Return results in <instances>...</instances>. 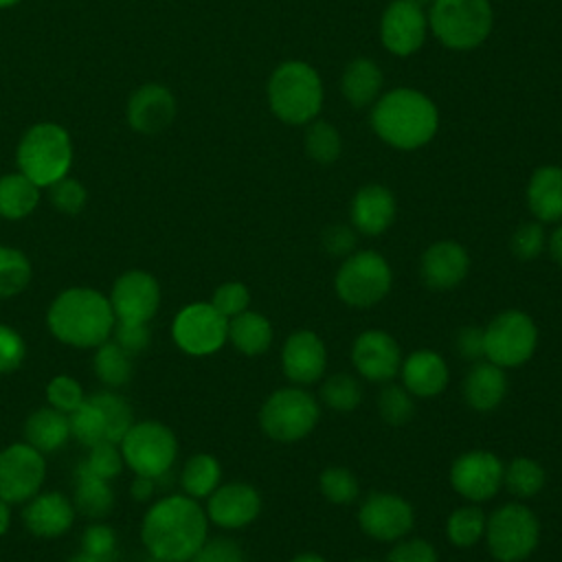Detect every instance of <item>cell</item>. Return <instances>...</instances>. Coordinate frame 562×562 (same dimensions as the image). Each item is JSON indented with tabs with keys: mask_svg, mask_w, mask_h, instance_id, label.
Segmentation results:
<instances>
[{
	"mask_svg": "<svg viewBox=\"0 0 562 562\" xmlns=\"http://www.w3.org/2000/svg\"><path fill=\"white\" fill-rule=\"evenodd\" d=\"M411 2H415V4H419V7H426V4H432L435 0H411Z\"/></svg>",
	"mask_w": 562,
	"mask_h": 562,
	"instance_id": "cell-62",
	"label": "cell"
},
{
	"mask_svg": "<svg viewBox=\"0 0 562 562\" xmlns=\"http://www.w3.org/2000/svg\"><path fill=\"white\" fill-rule=\"evenodd\" d=\"M24 340L9 325L0 323V373H9L18 369L24 360Z\"/></svg>",
	"mask_w": 562,
	"mask_h": 562,
	"instance_id": "cell-51",
	"label": "cell"
},
{
	"mask_svg": "<svg viewBox=\"0 0 562 562\" xmlns=\"http://www.w3.org/2000/svg\"><path fill=\"white\" fill-rule=\"evenodd\" d=\"M261 509L259 492L248 483H226L209 498V518L226 529H237L257 518Z\"/></svg>",
	"mask_w": 562,
	"mask_h": 562,
	"instance_id": "cell-20",
	"label": "cell"
},
{
	"mask_svg": "<svg viewBox=\"0 0 562 562\" xmlns=\"http://www.w3.org/2000/svg\"><path fill=\"white\" fill-rule=\"evenodd\" d=\"M180 562H191V560H180Z\"/></svg>",
	"mask_w": 562,
	"mask_h": 562,
	"instance_id": "cell-64",
	"label": "cell"
},
{
	"mask_svg": "<svg viewBox=\"0 0 562 562\" xmlns=\"http://www.w3.org/2000/svg\"><path fill=\"white\" fill-rule=\"evenodd\" d=\"M250 303V294H248V288L244 283H237V281H228V283H222L215 294H213V301L211 305L224 314L226 318H233L241 312H246Z\"/></svg>",
	"mask_w": 562,
	"mask_h": 562,
	"instance_id": "cell-48",
	"label": "cell"
},
{
	"mask_svg": "<svg viewBox=\"0 0 562 562\" xmlns=\"http://www.w3.org/2000/svg\"><path fill=\"white\" fill-rule=\"evenodd\" d=\"M40 202V187L22 171L0 176V217L22 220L35 211Z\"/></svg>",
	"mask_w": 562,
	"mask_h": 562,
	"instance_id": "cell-30",
	"label": "cell"
},
{
	"mask_svg": "<svg viewBox=\"0 0 562 562\" xmlns=\"http://www.w3.org/2000/svg\"><path fill=\"white\" fill-rule=\"evenodd\" d=\"M318 485L323 496L336 505L353 503L360 492L358 479L347 468H338V465L323 470L318 476Z\"/></svg>",
	"mask_w": 562,
	"mask_h": 562,
	"instance_id": "cell-42",
	"label": "cell"
},
{
	"mask_svg": "<svg viewBox=\"0 0 562 562\" xmlns=\"http://www.w3.org/2000/svg\"><path fill=\"white\" fill-rule=\"evenodd\" d=\"M549 250L553 255V259L562 266V226H558L549 239Z\"/></svg>",
	"mask_w": 562,
	"mask_h": 562,
	"instance_id": "cell-57",
	"label": "cell"
},
{
	"mask_svg": "<svg viewBox=\"0 0 562 562\" xmlns=\"http://www.w3.org/2000/svg\"><path fill=\"white\" fill-rule=\"evenodd\" d=\"M507 391V378L503 367L494 362H476L463 384V395L474 411H492L496 408Z\"/></svg>",
	"mask_w": 562,
	"mask_h": 562,
	"instance_id": "cell-27",
	"label": "cell"
},
{
	"mask_svg": "<svg viewBox=\"0 0 562 562\" xmlns=\"http://www.w3.org/2000/svg\"><path fill=\"white\" fill-rule=\"evenodd\" d=\"M470 268L465 248L457 241H437L422 255L419 274L430 290H450L459 285Z\"/></svg>",
	"mask_w": 562,
	"mask_h": 562,
	"instance_id": "cell-21",
	"label": "cell"
},
{
	"mask_svg": "<svg viewBox=\"0 0 562 562\" xmlns=\"http://www.w3.org/2000/svg\"><path fill=\"white\" fill-rule=\"evenodd\" d=\"M485 529V516L479 507H459L450 514L446 531L457 547H472Z\"/></svg>",
	"mask_w": 562,
	"mask_h": 562,
	"instance_id": "cell-40",
	"label": "cell"
},
{
	"mask_svg": "<svg viewBox=\"0 0 562 562\" xmlns=\"http://www.w3.org/2000/svg\"><path fill=\"white\" fill-rule=\"evenodd\" d=\"M46 465L40 450L13 443L0 452V498L7 503L31 501L44 483Z\"/></svg>",
	"mask_w": 562,
	"mask_h": 562,
	"instance_id": "cell-13",
	"label": "cell"
},
{
	"mask_svg": "<svg viewBox=\"0 0 562 562\" xmlns=\"http://www.w3.org/2000/svg\"><path fill=\"white\" fill-rule=\"evenodd\" d=\"M395 220V198L382 184H367L356 191L351 202V222L364 235L384 233Z\"/></svg>",
	"mask_w": 562,
	"mask_h": 562,
	"instance_id": "cell-24",
	"label": "cell"
},
{
	"mask_svg": "<svg viewBox=\"0 0 562 562\" xmlns=\"http://www.w3.org/2000/svg\"><path fill=\"white\" fill-rule=\"evenodd\" d=\"M290 562H325V558L316 555V553H299L296 558H292Z\"/></svg>",
	"mask_w": 562,
	"mask_h": 562,
	"instance_id": "cell-59",
	"label": "cell"
},
{
	"mask_svg": "<svg viewBox=\"0 0 562 562\" xmlns=\"http://www.w3.org/2000/svg\"><path fill=\"white\" fill-rule=\"evenodd\" d=\"M48 198H50V202L57 211L75 215L86 206L88 191L79 180H75L70 176H64L61 180H57L48 187Z\"/></svg>",
	"mask_w": 562,
	"mask_h": 562,
	"instance_id": "cell-45",
	"label": "cell"
},
{
	"mask_svg": "<svg viewBox=\"0 0 562 562\" xmlns=\"http://www.w3.org/2000/svg\"><path fill=\"white\" fill-rule=\"evenodd\" d=\"M9 520H11V514H9V503L0 498V536L9 529Z\"/></svg>",
	"mask_w": 562,
	"mask_h": 562,
	"instance_id": "cell-58",
	"label": "cell"
},
{
	"mask_svg": "<svg viewBox=\"0 0 562 562\" xmlns=\"http://www.w3.org/2000/svg\"><path fill=\"white\" fill-rule=\"evenodd\" d=\"M483 340L490 362L498 367H518L536 351L538 329L525 312L507 310L485 327Z\"/></svg>",
	"mask_w": 562,
	"mask_h": 562,
	"instance_id": "cell-11",
	"label": "cell"
},
{
	"mask_svg": "<svg viewBox=\"0 0 562 562\" xmlns=\"http://www.w3.org/2000/svg\"><path fill=\"white\" fill-rule=\"evenodd\" d=\"M81 551L92 555L99 562H114L116 560V533L112 527L97 522L90 525L81 536Z\"/></svg>",
	"mask_w": 562,
	"mask_h": 562,
	"instance_id": "cell-46",
	"label": "cell"
},
{
	"mask_svg": "<svg viewBox=\"0 0 562 562\" xmlns=\"http://www.w3.org/2000/svg\"><path fill=\"white\" fill-rule=\"evenodd\" d=\"M231 342L246 356L263 353L272 342V325L257 312H241L228 321Z\"/></svg>",
	"mask_w": 562,
	"mask_h": 562,
	"instance_id": "cell-31",
	"label": "cell"
},
{
	"mask_svg": "<svg viewBox=\"0 0 562 562\" xmlns=\"http://www.w3.org/2000/svg\"><path fill=\"white\" fill-rule=\"evenodd\" d=\"M391 290V268L386 259L373 250L349 255L336 274L338 296L353 307L375 305Z\"/></svg>",
	"mask_w": 562,
	"mask_h": 562,
	"instance_id": "cell-9",
	"label": "cell"
},
{
	"mask_svg": "<svg viewBox=\"0 0 562 562\" xmlns=\"http://www.w3.org/2000/svg\"><path fill=\"white\" fill-rule=\"evenodd\" d=\"M386 562H437V553L430 542L413 538L395 544Z\"/></svg>",
	"mask_w": 562,
	"mask_h": 562,
	"instance_id": "cell-53",
	"label": "cell"
},
{
	"mask_svg": "<svg viewBox=\"0 0 562 562\" xmlns=\"http://www.w3.org/2000/svg\"><path fill=\"white\" fill-rule=\"evenodd\" d=\"M31 281V263L26 255L11 246H0V296L22 292Z\"/></svg>",
	"mask_w": 562,
	"mask_h": 562,
	"instance_id": "cell-38",
	"label": "cell"
},
{
	"mask_svg": "<svg viewBox=\"0 0 562 562\" xmlns=\"http://www.w3.org/2000/svg\"><path fill=\"white\" fill-rule=\"evenodd\" d=\"M46 397L53 408L64 411V413H72L86 400L81 384L70 375L53 378L46 386Z\"/></svg>",
	"mask_w": 562,
	"mask_h": 562,
	"instance_id": "cell-47",
	"label": "cell"
},
{
	"mask_svg": "<svg viewBox=\"0 0 562 562\" xmlns=\"http://www.w3.org/2000/svg\"><path fill=\"white\" fill-rule=\"evenodd\" d=\"M457 351L468 358V360H479L485 356V340H483V329L468 325L459 329L457 334Z\"/></svg>",
	"mask_w": 562,
	"mask_h": 562,
	"instance_id": "cell-55",
	"label": "cell"
},
{
	"mask_svg": "<svg viewBox=\"0 0 562 562\" xmlns=\"http://www.w3.org/2000/svg\"><path fill=\"white\" fill-rule=\"evenodd\" d=\"M371 125L386 145L417 149L432 140L439 114L435 103L419 90L395 88L373 103Z\"/></svg>",
	"mask_w": 562,
	"mask_h": 562,
	"instance_id": "cell-2",
	"label": "cell"
},
{
	"mask_svg": "<svg viewBox=\"0 0 562 562\" xmlns=\"http://www.w3.org/2000/svg\"><path fill=\"white\" fill-rule=\"evenodd\" d=\"M378 408H380V415L384 422L393 424V426H402L406 424L411 417H413V400H411V393L402 386H386L380 397H378Z\"/></svg>",
	"mask_w": 562,
	"mask_h": 562,
	"instance_id": "cell-43",
	"label": "cell"
},
{
	"mask_svg": "<svg viewBox=\"0 0 562 562\" xmlns=\"http://www.w3.org/2000/svg\"><path fill=\"white\" fill-rule=\"evenodd\" d=\"M222 470L215 457L211 454H195L187 461L184 470H182V487L187 492V496L191 498H204L211 496L220 483Z\"/></svg>",
	"mask_w": 562,
	"mask_h": 562,
	"instance_id": "cell-34",
	"label": "cell"
},
{
	"mask_svg": "<svg viewBox=\"0 0 562 562\" xmlns=\"http://www.w3.org/2000/svg\"><path fill=\"white\" fill-rule=\"evenodd\" d=\"M94 371L108 386H123L132 378V356L123 351L114 340H105L97 347Z\"/></svg>",
	"mask_w": 562,
	"mask_h": 562,
	"instance_id": "cell-35",
	"label": "cell"
},
{
	"mask_svg": "<svg viewBox=\"0 0 562 562\" xmlns=\"http://www.w3.org/2000/svg\"><path fill=\"white\" fill-rule=\"evenodd\" d=\"M81 465L92 472L94 476H101L105 481L114 479L123 468V454L112 441H101L90 448L88 457L81 461Z\"/></svg>",
	"mask_w": 562,
	"mask_h": 562,
	"instance_id": "cell-44",
	"label": "cell"
},
{
	"mask_svg": "<svg viewBox=\"0 0 562 562\" xmlns=\"http://www.w3.org/2000/svg\"><path fill=\"white\" fill-rule=\"evenodd\" d=\"M99 408L103 411V417H105V424H108V441L112 443H121V439L125 437V432L132 428V408L130 404L116 395V393H110V391H101V393H94L90 395Z\"/></svg>",
	"mask_w": 562,
	"mask_h": 562,
	"instance_id": "cell-39",
	"label": "cell"
},
{
	"mask_svg": "<svg viewBox=\"0 0 562 562\" xmlns=\"http://www.w3.org/2000/svg\"><path fill=\"white\" fill-rule=\"evenodd\" d=\"M110 299L92 288L64 290L48 310L50 331L72 347H99L114 329Z\"/></svg>",
	"mask_w": 562,
	"mask_h": 562,
	"instance_id": "cell-3",
	"label": "cell"
},
{
	"mask_svg": "<svg viewBox=\"0 0 562 562\" xmlns=\"http://www.w3.org/2000/svg\"><path fill=\"white\" fill-rule=\"evenodd\" d=\"M318 404L301 389L274 391L261 406L259 422L268 437L277 441H296L312 432L318 422Z\"/></svg>",
	"mask_w": 562,
	"mask_h": 562,
	"instance_id": "cell-10",
	"label": "cell"
},
{
	"mask_svg": "<svg viewBox=\"0 0 562 562\" xmlns=\"http://www.w3.org/2000/svg\"><path fill=\"white\" fill-rule=\"evenodd\" d=\"M527 204L540 222L562 220V167L547 165L531 173Z\"/></svg>",
	"mask_w": 562,
	"mask_h": 562,
	"instance_id": "cell-26",
	"label": "cell"
},
{
	"mask_svg": "<svg viewBox=\"0 0 562 562\" xmlns=\"http://www.w3.org/2000/svg\"><path fill=\"white\" fill-rule=\"evenodd\" d=\"M450 483L463 498L481 503L498 492L503 483V465L492 452L472 450L452 463Z\"/></svg>",
	"mask_w": 562,
	"mask_h": 562,
	"instance_id": "cell-16",
	"label": "cell"
},
{
	"mask_svg": "<svg viewBox=\"0 0 562 562\" xmlns=\"http://www.w3.org/2000/svg\"><path fill=\"white\" fill-rule=\"evenodd\" d=\"M351 360L362 378L386 382L400 369V347L386 331L371 329L356 338Z\"/></svg>",
	"mask_w": 562,
	"mask_h": 562,
	"instance_id": "cell-19",
	"label": "cell"
},
{
	"mask_svg": "<svg viewBox=\"0 0 562 562\" xmlns=\"http://www.w3.org/2000/svg\"><path fill=\"white\" fill-rule=\"evenodd\" d=\"M75 479H77V485H75L77 509L88 518H103L105 514H110V509L114 505V492H112L110 483L105 479L88 472L81 463L75 472Z\"/></svg>",
	"mask_w": 562,
	"mask_h": 562,
	"instance_id": "cell-32",
	"label": "cell"
},
{
	"mask_svg": "<svg viewBox=\"0 0 562 562\" xmlns=\"http://www.w3.org/2000/svg\"><path fill=\"white\" fill-rule=\"evenodd\" d=\"M540 525L536 514L520 505L507 503L487 520V544L498 562H520L538 544Z\"/></svg>",
	"mask_w": 562,
	"mask_h": 562,
	"instance_id": "cell-8",
	"label": "cell"
},
{
	"mask_svg": "<svg viewBox=\"0 0 562 562\" xmlns=\"http://www.w3.org/2000/svg\"><path fill=\"white\" fill-rule=\"evenodd\" d=\"M492 22L490 0H435L430 4V29L452 50H470L483 44Z\"/></svg>",
	"mask_w": 562,
	"mask_h": 562,
	"instance_id": "cell-6",
	"label": "cell"
},
{
	"mask_svg": "<svg viewBox=\"0 0 562 562\" xmlns=\"http://www.w3.org/2000/svg\"><path fill=\"white\" fill-rule=\"evenodd\" d=\"M228 338V318L211 303H191L173 318V340L191 356L217 351Z\"/></svg>",
	"mask_w": 562,
	"mask_h": 562,
	"instance_id": "cell-12",
	"label": "cell"
},
{
	"mask_svg": "<svg viewBox=\"0 0 562 562\" xmlns=\"http://www.w3.org/2000/svg\"><path fill=\"white\" fill-rule=\"evenodd\" d=\"M68 562H99V560H94L92 555H88V553L79 551V553H77V555H72Z\"/></svg>",
	"mask_w": 562,
	"mask_h": 562,
	"instance_id": "cell-60",
	"label": "cell"
},
{
	"mask_svg": "<svg viewBox=\"0 0 562 562\" xmlns=\"http://www.w3.org/2000/svg\"><path fill=\"white\" fill-rule=\"evenodd\" d=\"M428 31V18L411 0H393L380 20V37L386 50L408 57L422 48Z\"/></svg>",
	"mask_w": 562,
	"mask_h": 562,
	"instance_id": "cell-14",
	"label": "cell"
},
{
	"mask_svg": "<svg viewBox=\"0 0 562 562\" xmlns=\"http://www.w3.org/2000/svg\"><path fill=\"white\" fill-rule=\"evenodd\" d=\"M24 437L26 443L40 450L42 454L59 450L70 439L68 413L57 411L53 406L31 413V417L24 424Z\"/></svg>",
	"mask_w": 562,
	"mask_h": 562,
	"instance_id": "cell-28",
	"label": "cell"
},
{
	"mask_svg": "<svg viewBox=\"0 0 562 562\" xmlns=\"http://www.w3.org/2000/svg\"><path fill=\"white\" fill-rule=\"evenodd\" d=\"M178 443L173 432L158 422L132 424L121 439L123 461L136 472V476L160 479L173 465Z\"/></svg>",
	"mask_w": 562,
	"mask_h": 562,
	"instance_id": "cell-7",
	"label": "cell"
},
{
	"mask_svg": "<svg viewBox=\"0 0 562 562\" xmlns=\"http://www.w3.org/2000/svg\"><path fill=\"white\" fill-rule=\"evenodd\" d=\"M402 378L411 395L432 397L446 389L448 367L439 353L422 349L406 358L402 367Z\"/></svg>",
	"mask_w": 562,
	"mask_h": 562,
	"instance_id": "cell-25",
	"label": "cell"
},
{
	"mask_svg": "<svg viewBox=\"0 0 562 562\" xmlns=\"http://www.w3.org/2000/svg\"><path fill=\"white\" fill-rule=\"evenodd\" d=\"M503 481L514 496L529 498L542 490L544 470L533 459L520 457V459H514L507 465V470H503Z\"/></svg>",
	"mask_w": 562,
	"mask_h": 562,
	"instance_id": "cell-37",
	"label": "cell"
},
{
	"mask_svg": "<svg viewBox=\"0 0 562 562\" xmlns=\"http://www.w3.org/2000/svg\"><path fill=\"white\" fill-rule=\"evenodd\" d=\"M305 151L318 165H331L342 151L338 130L327 121H314L305 132Z\"/></svg>",
	"mask_w": 562,
	"mask_h": 562,
	"instance_id": "cell-36",
	"label": "cell"
},
{
	"mask_svg": "<svg viewBox=\"0 0 562 562\" xmlns=\"http://www.w3.org/2000/svg\"><path fill=\"white\" fill-rule=\"evenodd\" d=\"M356 246V235L349 226L342 224H334L329 228H325L323 233V248L334 255V257H342L349 255Z\"/></svg>",
	"mask_w": 562,
	"mask_h": 562,
	"instance_id": "cell-54",
	"label": "cell"
},
{
	"mask_svg": "<svg viewBox=\"0 0 562 562\" xmlns=\"http://www.w3.org/2000/svg\"><path fill=\"white\" fill-rule=\"evenodd\" d=\"M327 353L323 340L314 331H296L292 334L281 351L283 373L296 384H312L325 371Z\"/></svg>",
	"mask_w": 562,
	"mask_h": 562,
	"instance_id": "cell-22",
	"label": "cell"
},
{
	"mask_svg": "<svg viewBox=\"0 0 562 562\" xmlns=\"http://www.w3.org/2000/svg\"><path fill=\"white\" fill-rule=\"evenodd\" d=\"M18 171H22L40 189L68 176L72 165V140L66 127L59 123L31 125L15 149Z\"/></svg>",
	"mask_w": 562,
	"mask_h": 562,
	"instance_id": "cell-4",
	"label": "cell"
},
{
	"mask_svg": "<svg viewBox=\"0 0 562 562\" xmlns=\"http://www.w3.org/2000/svg\"><path fill=\"white\" fill-rule=\"evenodd\" d=\"M544 248V231L538 222H525L520 224L512 235V252L518 259H533Z\"/></svg>",
	"mask_w": 562,
	"mask_h": 562,
	"instance_id": "cell-49",
	"label": "cell"
},
{
	"mask_svg": "<svg viewBox=\"0 0 562 562\" xmlns=\"http://www.w3.org/2000/svg\"><path fill=\"white\" fill-rule=\"evenodd\" d=\"M160 303L158 281L143 270L121 274L112 288L110 305L116 321L149 323Z\"/></svg>",
	"mask_w": 562,
	"mask_h": 562,
	"instance_id": "cell-15",
	"label": "cell"
},
{
	"mask_svg": "<svg viewBox=\"0 0 562 562\" xmlns=\"http://www.w3.org/2000/svg\"><path fill=\"white\" fill-rule=\"evenodd\" d=\"M340 90L353 108H364L369 103H375L382 90V72L378 64H373L367 57L353 59L342 72Z\"/></svg>",
	"mask_w": 562,
	"mask_h": 562,
	"instance_id": "cell-29",
	"label": "cell"
},
{
	"mask_svg": "<svg viewBox=\"0 0 562 562\" xmlns=\"http://www.w3.org/2000/svg\"><path fill=\"white\" fill-rule=\"evenodd\" d=\"M18 2H22V0H0V9H9V7H15Z\"/></svg>",
	"mask_w": 562,
	"mask_h": 562,
	"instance_id": "cell-61",
	"label": "cell"
},
{
	"mask_svg": "<svg viewBox=\"0 0 562 562\" xmlns=\"http://www.w3.org/2000/svg\"><path fill=\"white\" fill-rule=\"evenodd\" d=\"M191 562H244V553L237 542L228 538H215L204 542Z\"/></svg>",
	"mask_w": 562,
	"mask_h": 562,
	"instance_id": "cell-52",
	"label": "cell"
},
{
	"mask_svg": "<svg viewBox=\"0 0 562 562\" xmlns=\"http://www.w3.org/2000/svg\"><path fill=\"white\" fill-rule=\"evenodd\" d=\"M268 103L283 123L303 125L314 121L323 105L318 72L305 61H283L268 81Z\"/></svg>",
	"mask_w": 562,
	"mask_h": 562,
	"instance_id": "cell-5",
	"label": "cell"
},
{
	"mask_svg": "<svg viewBox=\"0 0 562 562\" xmlns=\"http://www.w3.org/2000/svg\"><path fill=\"white\" fill-rule=\"evenodd\" d=\"M358 522L375 540H397L413 527V507L397 494H371L358 512Z\"/></svg>",
	"mask_w": 562,
	"mask_h": 562,
	"instance_id": "cell-17",
	"label": "cell"
},
{
	"mask_svg": "<svg viewBox=\"0 0 562 562\" xmlns=\"http://www.w3.org/2000/svg\"><path fill=\"white\" fill-rule=\"evenodd\" d=\"M68 419H70V435L79 443L92 448L101 441H108V424H105L103 411L92 397L83 400L72 413H68Z\"/></svg>",
	"mask_w": 562,
	"mask_h": 562,
	"instance_id": "cell-33",
	"label": "cell"
},
{
	"mask_svg": "<svg viewBox=\"0 0 562 562\" xmlns=\"http://www.w3.org/2000/svg\"><path fill=\"white\" fill-rule=\"evenodd\" d=\"M154 481L156 479H149V476H138L134 483H132V496L136 501H147L151 494H154Z\"/></svg>",
	"mask_w": 562,
	"mask_h": 562,
	"instance_id": "cell-56",
	"label": "cell"
},
{
	"mask_svg": "<svg viewBox=\"0 0 562 562\" xmlns=\"http://www.w3.org/2000/svg\"><path fill=\"white\" fill-rule=\"evenodd\" d=\"M356 562H373V560H356Z\"/></svg>",
	"mask_w": 562,
	"mask_h": 562,
	"instance_id": "cell-63",
	"label": "cell"
},
{
	"mask_svg": "<svg viewBox=\"0 0 562 562\" xmlns=\"http://www.w3.org/2000/svg\"><path fill=\"white\" fill-rule=\"evenodd\" d=\"M127 123L138 134H158L176 119V97L162 83H143L127 99Z\"/></svg>",
	"mask_w": 562,
	"mask_h": 562,
	"instance_id": "cell-18",
	"label": "cell"
},
{
	"mask_svg": "<svg viewBox=\"0 0 562 562\" xmlns=\"http://www.w3.org/2000/svg\"><path fill=\"white\" fill-rule=\"evenodd\" d=\"M112 334H114V342L130 356L145 351L151 338L147 323H130V321H116Z\"/></svg>",
	"mask_w": 562,
	"mask_h": 562,
	"instance_id": "cell-50",
	"label": "cell"
},
{
	"mask_svg": "<svg viewBox=\"0 0 562 562\" xmlns=\"http://www.w3.org/2000/svg\"><path fill=\"white\" fill-rule=\"evenodd\" d=\"M22 518L31 533H35L40 538H57L70 529L75 509H72V503L64 494L46 492L40 496L35 494L26 503Z\"/></svg>",
	"mask_w": 562,
	"mask_h": 562,
	"instance_id": "cell-23",
	"label": "cell"
},
{
	"mask_svg": "<svg viewBox=\"0 0 562 562\" xmlns=\"http://www.w3.org/2000/svg\"><path fill=\"white\" fill-rule=\"evenodd\" d=\"M321 397L329 408L349 413L360 404L362 389L356 382V378H351L347 373H338V375H331L325 380V384L321 386Z\"/></svg>",
	"mask_w": 562,
	"mask_h": 562,
	"instance_id": "cell-41",
	"label": "cell"
},
{
	"mask_svg": "<svg viewBox=\"0 0 562 562\" xmlns=\"http://www.w3.org/2000/svg\"><path fill=\"white\" fill-rule=\"evenodd\" d=\"M140 533L156 560H191L206 542V514L191 496H167L145 514Z\"/></svg>",
	"mask_w": 562,
	"mask_h": 562,
	"instance_id": "cell-1",
	"label": "cell"
}]
</instances>
